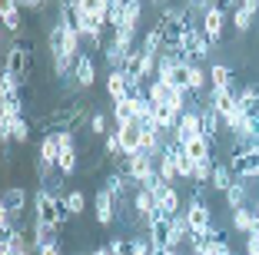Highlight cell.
<instances>
[{"mask_svg": "<svg viewBox=\"0 0 259 255\" xmlns=\"http://www.w3.org/2000/svg\"><path fill=\"white\" fill-rule=\"evenodd\" d=\"M233 179H236V176H233L229 163H220V159H216V166H213V179H209V186H213L216 192H226V189L233 186Z\"/></svg>", "mask_w": 259, "mask_h": 255, "instance_id": "e0dca14e", "label": "cell"}, {"mask_svg": "<svg viewBox=\"0 0 259 255\" xmlns=\"http://www.w3.org/2000/svg\"><path fill=\"white\" fill-rule=\"evenodd\" d=\"M110 4H113V0H80V4H76V7H83V10H87V14H90V17H97L100 23H107Z\"/></svg>", "mask_w": 259, "mask_h": 255, "instance_id": "44dd1931", "label": "cell"}, {"mask_svg": "<svg viewBox=\"0 0 259 255\" xmlns=\"http://www.w3.org/2000/svg\"><path fill=\"white\" fill-rule=\"evenodd\" d=\"M243 10H249L252 17H259V0H243Z\"/></svg>", "mask_w": 259, "mask_h": 255, "instance_id": "d590c367", "label": "cell"}, {"mask_svg": "<svg viewBox=\"0 0 259 255\" xmlns=\"http://www.w3.org/2000/svg\"><path fill=\"white\" fill-rule=\"evenodd\" d=\"M103 152H107V156H123V146H120V136H116V126L103 136Z\"/></svg>", "mask_w": 259, "mask_h": 255, "instance_id": "f1b7e54d", "label": "cell"}, {"mask_svg": "<svg viewBox=\"0 0 259 255\" xmlns=\"http://www.w3.org/2000/svg\"><path fill=\"white\" fill-rule=\"evenodd\" d=\"M10 136H14V143H27L30 139V123L23 120V116L10 120Z\"/></svg>", "mask_w": 259, "mask_h": 255, "instance_id": "4316f807", "label": "cell"}, {"mask_svg": "<svg viewBox=\"0 0 259 255\" xmlns=\"http://www.w3.org/2000/svg\"><path fill=\"white\" fill-rule=\"evenodd\" d=\"M4 70H10V73L17 76V80H27V73H30V50H23V46H10L7 50V63H4Z\"/></svg>", "mask_w": 259, "mask_h": 255, "instance_id": "ba28073f", "label": "cell"}, {"mask_svg": "<svg viewBox=\"0 0 259 255\" xmlns=\"http://www.w3.org/2000/svg\"><path fill=\"white\" fill-rule=\"evenodd\" d=\"M116 136H120L123 156H133V152H140V143H143V123H116Z\"/></svg>", "mask_w": 259, "mask_h": 255, "instance_id": "8992f818", "label": "cell"}, {"mask_svg": "<svg viewBox=\"0 0 259 255\" xmlns=\"http://www.w3.org/2000/svg\"><path fill=\"white\" fill-rule=\"evenodd\" d=\"M73 80H76V86H83V90H90L93 83H97V63H93L90 53H80V57H76Z\"/></svg>", "mask_w": 259, "mask_h": 255, "instance_id": "30bf717a", "label": "cell"}, {"mask_svg": "<svg viewBox=\"0 0 259 255\" xmlns=\"http://www.w3.org/2000/svg\"><path fill=\"white\" fill-rule=\"evenodd\" d=\"M256 182H259V176H256Z\"/></svg>", "mask_w": 259, "mask_h": 255, "instance_id": "60d3db41", "label": "cell"}, {"mask_svg": "<svg viewBox=\"0 0 259 255\" xmlns=\"http://www.w3.org/2000/svg\"><path fill=\"white\" fill-rule=\"evenodd\" d=\"M57 232H60V225H47V222H37V219H33V239H30V245L33 248L50 245V242H57Z\"/></svg>", "mask_w": 259, "mask_h": 255, "instance_id": "2e32d148", "label": "cell"}, {"mask_svg": "<svg viewBox=\"0 0 259 255\" xmlns=\"http://www.w3.org/2000/svg\"><path fill=\"white\" fill-rule=\"evenodd\" d=\"M133 209L140 212V219H143V225H146V216L156 209V195H153L146 186H137L133 189Z\"/></svg>", "mask_w": 259, "mask_h": 255, "instance_id": "5bb4252c", "label": "cell"}, {"mask_svg": "<svg viewBox=\"0 0 259 255\" xmlns=\"http://www.w3.org/2000/svg\"><path fill=\"white\" fill-rule=\"evenodd\" d=\"M150 4H156V7H163V4H166V0H150Z\"/></svg>", "mask_w": 259, "mask_h": 255, "instance_id": "f35d334b", "label": "cell"}, {"mask_svg": "<svg viewBox=\"0 0 259 255\" xmlns=\"http://www.w3.org/2000/svg\"><path fill=\"white\" fill-rule=\"evenodd\" d=\"M107 96L113 99V103L126 96V76H123V70H110V76H107Z\"/></svg>", "mask_w": 259, "mask_h": 255, "instance_id": "ffe728a7", "label": "cell"}, {"mask_svg": "<svg viewBox=\"0 0 259 255\" xmlns=\"http://www.w3.org/2000/svg\"><path fill=\"white\" fill-rule=\"evenodd\" d=\"M156 173H160L166 182H176V179H180V169H176L173 156H169V146H166V152H163V156L156 159Z\"/></svg>", "mask_w": 259, "mask_h": 255, "instance_id": "7402d4cb", "label": "cell"}, {"mask_svg": "<svg viewBox=\"0 0 259 255\" xmlns=\"http://www.w3.org/2000/svg\"><path fill=\"white\" fill-rule=\"evenodd\" d=\"M223 20H226V10L216 4V7H209L203 14V33L209 37V43H223Z\"/></svg>", "mask_w": 259, "mask_h": 255, "instance_id": "9c48e42d", "label": "cell"}, {"mask_svg": "<svg viewBox=\"0 0 259 255\" xmlns=\"http://www.w3.org/2000/svg\"><path fill=\"white\" fill-rule=\"evenodd\" d=\"M246 255H259V235H246Z\"/></svg>", "mask_w": 259, "mask_h": 255, "instance_id": "836d02e7", "label": "cell"}, {"mask_svg": "<svg viewBox=\"0 0 259 255\" xmlns=\"http://www.w3.org/2000/svg\"><path fill=\"white\" fill-rule=\"evenodd\" d=\"M23 7H30V10H44L47 7V0H20Z\"/></svg>", "mask_w": 259, "mask_h": 255, "instance_id": "8d00e7d4", "label": "cell"}, {"mask_svg": "<svg viewBox=\"0 0 259 255\" xmlns=\"http://www.w3.org/2000/svg\"><path fill=\"white\" fill-rule=\"evenodd\" d=\"M76 166H80V159H76V146H73V149H63L60 159H57V169H60L63 176H73Z\"/></svg>", "mask_w": 259, "mask_h": 255, "instance_id": "484cf974", "label": "cell"}, {"mask_svg": "<svg viewBox=\"0 0 259 255\" xmlns=\"http://www.w3.org/2000/svg\"><path fill=\"white\" fill-rule=\"evenodd\" d=\"M252 20H256V17H252L249 10H243V7H236V10H233V27H236V33H249Z\"/></svg>", "mask_w": 259, "mask_h": 255, "instance_id": "83f0119b", "label": "cell"}, {"mask_svg": "<svg viewBox=\"0 0 259 255\" xmlns=\"http://www.w3.org/2000/svg\"><path fill=\"white\" fill-rule=\"evenodd\" d=\"M33 209H37V222H47V225H63L70 219L67 206H63V195L50 192V189H37Z\"/></svg>", "mask_w": 259, "mask_h": 255, "instance_id": "6da1fadb", "label": "cell"}, {"mask_svg": "<svg viewBox=\"0 0 259 255\" xmlns=\"http://www.w3.org/2000/svg\"><path fill=\"white\" fill-rule=\"evenodd\" d=\"M107 133H110V120L107 116H100V113L90 116V136H107Z\"/></svg>", "mask_w": 259, "mask_h": 255, "instance_id": "4dcf8cb0", "label": "cell"}, {"mask_svg": "<svg viewBox=\"0 0 259 255\" xmlns=\"http://www.w3.org/2000/svg\"><path fill=\"white\" fill-rule=\"evenodd\" d=\"M186 4H190V7H196L199 14H206V10H209V7H216L213 0H186Z\"/></svg>", "mask_w": 259, "mask_h": 255, "instance_id": "e575fe53", "label": "cell"}, {"mask_svg": "<svg viewBox=\"0 0 259 255\" xmlns=\"http://www.w3.org/2000/svg\"><path fill=\"white\" fill-rule=\"evenodd\" d=\"M209 83H213V86H236V83H233V70L223 67V63H213V67H209Z\"/></svg>", "mask_w": 259, "mask_h": 255, "instance_id": "cb8c5ba5", "label": "cell"}, {"mask_svg": "<svg viewBox=\"0 0 259 255\" xmlns=\"http://www.w3.org/2000/svg\"><path fill=\"white\" fill-rule=\"evenodd\" d=\"M116 169L130 173L140 186H146V182L156 176V159L146 156V152H133V156H120V159H116Z\"/></svg>", "mask_w": 259, "mask_h": 255, "instance_id": "7a4b0ae2", "label": "cell"}, {"mask_svg": "<svg viewBox=\"0 0 259 255\" xmlns=\"http://www.w3.org/2000/svg\"><path fill=\"white\" fill-rule=\"evenodd\" d=\"M143 96H123L113 103V123H133L137 120V106Z\"/></svg>", "mask_w": 259, "mask_h": 255, "instance_id": "7c38bea8", "label": "cell"}, {"mask_svg": "<svg viewBox=\"0 0 259 255\" xmlns=\"http://www.w3.org/2000/svg\"><path fill=\"white\" fill-rule=\"evenodd\" d=\"M63 206H67L70 216H80V212L87 209V195L80 192V189H70V192L63 195Z\"/></svg>", "mask_w": 259, "mask_h": 255, "instance_id": "d4e9b609", "label": "cell"}, {"mask_svg": "<svg viewBox=\"0 0 259 255\" xmlns=\"http://www.w3.org/2000/svg\"><path fill=\"white\" fill-rule=\"evenodd\" d=\"M93 216H97L100 225H110L116 219V195L110 192V189H100V192L93 195Z\"/></svg>", "mask_w": 259, "mask_h": 255, "instance_id": "52a82bcc", "label": "cell"}, {"mask_svg": "<svg viewBox=\"0 0 259 255\" xmlns=\"http://www.w3.org/2000/svg\"><path fill=\"white\" fill-rule=\"evenodd\" d=\"M183 216H186V222H190L193 235H203L206 229L213 225V209H209V202H206L203 195H193L190 202H186Z\"/></svg>", "mask_w": 259, "mask_h": 255, "instance_id": "3957f363", "label": "cell"}, {"mask_svg": "<svg viewBox=\"0 0 259 255\" xmlns=\"http://www.w3.org/2000/svg\"><path fill=\"white\" fill-rule=\"evenodd\" d=\"M87 255H113V252H110L107 245H100V248H90V252H87Z\"/></svg>", "mask_w": 259, "mask_h": 255, "instance_id": "74e56055", "label": "cell"}, {"mask_svg": "<svg viewBox=\"0 0 259 255\" xmlns=\"http://www.w3.org/2000/svg\"><path fill=\"white\" fill-rule=\"evenodd\" d=\"M223 199H226L229 212L239 209V206H246V199H249V186H246V179H233V186L223 192Z\"/></svg>", "mask_w": 259, "mask_h": 255, "instance_id": "9a60e30c", "label": "cell"}, {"mask_svg": "<svg viewBox=\"0 0 259 255\" xmlns=\"http://www.w3.org/2000/svg\"><path fill=\"white\" fill-rule=\"evenodd\" d=\"M199 133H203V129H199V106H190V110L180 116V123L169 129V139H173V143H186V139H193V136H199Z\"/></svg>", "mask_w": 259, "mask_h": 255, "instance_id": "5b68a950", "label": "cell"}, {"mask_svg": "<svg viewBox=\"0 0 259 255\" xmlns=\"http://www.w3.org/2000/svg\"><path fill=\"white\" fill-rule=\"evenodd\" d=\"M140 46H143L146 53H160L163 46H166V43H163V30H160V27H150V30L143 33V40H140Z\"/></svg>", "mask_w": 259, "mask_h": 255, "instance_id": "603a6c76", "label": "cell"}, {"mask_svg": "<svg viewBox=\"0 0 259 255\" xmlns=\"http://www.w3.org/2000/svg\"><path fill=\"white\" fill-rule=\"evenodd\" d=\"M37 255H63V248H60V242H50V245L37 248Z\"/></svg>", "mask_w": 259, "mask_h": 255, "instance_id": "d6a6232c", "label": "cell"}, {"mask_svg": "<svg viewBox=\"0 0 259 255\" xmlns=\"http://www.w3.org/2000/svg\"><path fill=\"white\" fill-rule=\"evenodd\" d=\"M252 225H256V212H252L249 206H239V209H233V229H236V232L249 235Z\"/></svg>", "mask_w": 259, "mask_h": 255, "instance_id": "ac0fdd59", "label": "cell"}, {"mask_svg": "<svg viewBox=\"0 0 259 255\" xmlns=\"http://www.w3.org/2000/svg\"><path fill=\"white\" fill-rule=\"evenodd\" d=\"M209 37H206L203 33V27H186V33H183V46H180V50H183V57L186 60H206V57H209Z\"/></svg>", "mask_w": 259, "mask_h": 255, "instance_id": "277c9868", "label": "cell"}, {"mask_svg": "<svg viewBox=\"0 0 259 255\" xmlns=\"http://www.w3.org/2000/svg\"><path fill=\"white\" fill-rule=\"evenodd\" d=\"M186 239H193V229L183 212H176L173 222H169V248H180V242H186Z\"/></svg>", "mask_w": 259, "mask_h": 255, "instance_id": "4fadbf2b", "label": "cell"}, {"mask_svg": "<svg viewBox=\"0 0 259 255\" xmlns=\"http://www.w3.org/2000/svg\"><path fill=\"white\" fill-rule=\"evenodd\" d=\"M169 255H180V248H169Z\"/></svg>", "mask_w": 259, "mask_h": 255, "instance_id": "ab89813d", "label": "cell"}, {"mask_svg": "<svg viewBox=\"0 0 259 255\" xmlns=\"http://www.w3.org/2000/svg\"><path fill=\"white\" fill-rule=\"evenodd\" d=\"M0 206H7L14 216H23V209H27V192H23L20 186H10L7 192H4V202Z\"/></svg>", "mask_w": 259, "mask_h": 255, "instance_id": "d6986e66", "label": "cell"}, {"mask_svg": "<svg viewBox=\"0 0 259 255\" xmlns=\"http://www.w3.org/2000/svg\"><path fill=\"white\" fill-rule=\"evenodd\" d=\"M130 255H153V242H150V235H140V239H130Z\"/></svg>", "mask_w": 259, "mask_h": 255, "instance_id": "f546056e", "label": "cell"}, {"mask_svg": "<svg viewBox=\"0 0 259 255\" xmlns=\"http://www.w3.org/2000/svg\"><path fill=\"white\" fill-rule=\"evenodd\" d=\"M180 116H183V113L173 110L169 103H153V123H156L160 129H166V133L176 126V123H180Z\"/></svg>", "mask_w": 259, "mask_h": 255, "instance_id": "8fae6325", "label": "cell"}, {"mask_svg": "<svg viewBox=\"0 0 259 255\" xmlns=\"http://www.w3.org/2000/svg\"><path fill=\"white\" fill-rule=\"evenodd\" d=\"M107 248H110V252H113V255H130V242L116 239V235H113V239L107 242Z\"/></svg>", "mask_w": 259, "mask_h": 255, "instance_id": "1f68e13d", "label": "cell"}]
</instances>
